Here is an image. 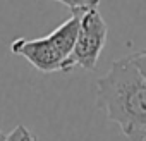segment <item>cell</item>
<instances>
[{
	"mask_svg": "<svg viewBox=\"0 0 146 141\" xmlns=\"http://www.w3.org/2000/svg\"><path fill=\"white\" fill-rule=\"evenodd\" d=\"M107 35H108V28L98 9H90L83 12L76 43L67 62L69 72L74 67L95 70L98 59L107 45Z\"/></svg>",
	"mask_w": 146,
	"mask_h": 141,
	"instance_id": "7a4b0ae2",
	"label": "cell"
},
{
	"mask_svg": "<svg viewBox=\"0 0 146 141\" xmlns=\"http://www.w3.org/2000/svg\"><path fill=\"white\" fill-rule=\"evenodd\" d=\"M5 136H7V134H5L4 131H0V141H4V139H5Z\"/></svg>",
	"mask_w": 146,
	"mask_h": 141,
	"instance_id": "8992f818",
	"label": "cell"
},
{
	"mask_svg": "<svg viewBox=\"0 0 146 141\" xmlns=\"http://www.w3.org/2000/svg\"><path fill=\"white\" fill-rule=\"evenodd\" d=\"M70 9V12H86L90 9H98L100 0H53Z\"/></svg>",
	"mask_w": 146,
	"mask_h": 141,
	"instance_id": "277c9868",
	"label": "cell"
},
{
	"mask_svg": "<svg viewBox=\"0 0 146 141\" xmlns=\"http://www.w3.org/2000/svg\"><path fill=\"white\" fill-rule=\"evenodd\" d=\"M4 141H38V138H36L26 126L19 124L12 132H9V134L5 136Z\"/></svg>",
	"mask_w": 146,
	"mask_h": 141,
	"instance_id": "5b68a950",
	"label": "cell"
},
{
	"mask_svg": "<svg viewBox=\"0 0 146 141\" xmlns=\"http://www.w3.org/2000/svg\"><path fill=\"white\" fill-rule=\"evenodd\" d=\"M96 107L129 141L146 139V52L137 50L112 62L96 81Z\"/></svg>",
	"mask_w": 146,
	"mask_h": 141,
	"instance_id": "6da1fadb",
	"label": "cell"
},
{
	"mask_svg": "<svg viewBox=\"0 0 146 141\" xmlns=\"http://www.w3.org/2000/svg\"><path fill=\"white\" fill-rule=\"evenodd\" d=\"M11 52L14 55L24 57L33 67H36L41 72H55V70L67 72V60L52 43L48 35L36 40L17 38L11 43Z\"/></svg>",
	"mask_w": 146,
	"mask_h": 141,
	"instance_id": "3957f363",
	"label": "cell"
}]
</instances>
